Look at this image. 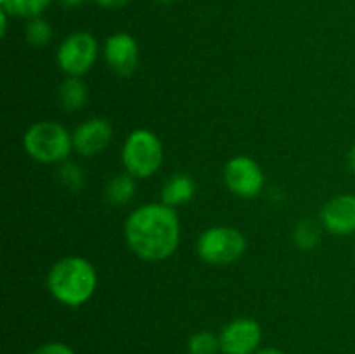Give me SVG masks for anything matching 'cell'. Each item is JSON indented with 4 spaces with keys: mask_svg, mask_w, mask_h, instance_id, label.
<instances>
[{
    "mask_svg": "<svg viewBox=\"0 0 355 354\" xmlns=\"http://www.w3.org/2000/svg\"><path fill=\"white\" fill-rule=\"evenodd\" d=\"M125 238L135 255L159 262L172 255L180 242V224L175 210L165 203H148L135 208L125 222Z\"/></svg>",
    "mask_w": 355,
    "mask_h": 354,
    "instance_id": "obj_1",
    "label": "cell"
},
{
    "mask_svg": "<svg viewBox=\"0 0 355 354\" xmlns=\"http://www.w3.org/2000/svg\"><path fill=\"white\" fill-rule=\"evenodd\" d=\"M47 287L55 301L69 307H78L96 292V269L83 257H64L49 271Z\"/></svg>",
    "mask_w": 355,
    "mask_h": 354,
    "instance_id": "obj_2",
    "label": "cell"
},
{
    "mask_svg": "<svg viewBox=\"0 0 355 354\" xmlns=\"http://www.w3.org/2000/svg\"><path fill=\"white\" fill-rule=\"evenodd\" d=\"M24 149L40 163H59L68 158L73 148V135L55 121H37L26 130L23 139Z\"/></svg>",
    "mask_w": 355,
    "mask_h": 354,
    "instance_id": "obj_3",
    "label": "cell"
},
{
    "mask_svg": "<svg viewBox=\"0 0 355 354\" xmlns=\"http://www.w3.org/2000/svg\"><path fill=\"white\" fill-rule=\"evenodd\" d=\"M127 174L146 179L159 169L163 162V146L158 135L146 128H137L127 137L121 151Z\"/></svg>",
    "mask_w": 355,
    "mask_h": 354,
    "instance_id": "obj_4",
    "label": "cell"
},
{
    "mask_svg": "<svg viewBox=\"0 0 355 354\" xmlns=\"http://www.w3.org/2000/svg\"><path fill=\"white\" fill-rule=\"evenodd\" d=\"M246 248L243 233L229 226H215L201 233L198 239V253L201 259L215 266H227L238 260Z\"/></svg>",
    "mask_w": 355,
    "mask_h": 354,
    "instance_id": "obj_5",
    "label": "cell"
},
{
    "mask_svg": "<svg viewBox=\"0 0 355 354\" xmlns=\"http://www.w3.org/2000/svg\"><path fill=\"white\" fill-rule=\"evenodd\" d=\"M97 59V40L87 31H76L64 38L58 51V62L69 76L89 71Z\"/></svg>",
    "mask_w": 355,
    "mask_h": 354,
    "instance_id": "obj_6",
    "label": "cell"
},
{
    "mask_svg": "<svg viewBox=\"0 0 355 354\" xmlns=\"http://www.w3.org/2000/svg\"><path fill=\"white\" fill-rule=\"evenodd\" d=\"M224 180L229 189L243 198H253L262 191L263 172L250 156H234L224 167Z\"/></svg>",
    "mask_w": 355,
    "mask_h": 354,
    "instance_id": "obj_7",
    "label": "cell"
},
{
    "mask_svg": "<svg viewBox=\"0 0 355 354\" xmlns=\"http://www.w3.org/2000/svg\"><path fill=\"white\" fill-rule=\"evenodd\" d=\"M218 339L224 354H255L262 342V328L255 319L239 318L225 325Z\"/></svg>",
    "mask_w": 355,
    "mask_h": 354,
    "instance_id": "obj_8",
    "label": "cell"
},
{
    "mask_svg": "<svg viewBox=\"0 0 355 354\" xmlns=\"http://www.w3.org/2000/svg\"><path fill=\"white\" fill-rule=\"evenodd\" d=\"M113 139V127L106 118H90L73 132V148L83 156L103 153Z\"/></svg>",
    "mask_w": 355,
    "mask_h": 354,
    "instance_id": "obj_9",
    "label": "cell"
},
{
    "mask_svg": "<svg viewBox=\"0 0 355 354\" xmlns=\"http://www.w3.org/2000/svg\"><path fill=\"white\" fill-rule=\"evenodd\" d=\"M104 56L113 71L128 76L139 65V45L128 33H114L106 40Z\"/></svg>",
    "mask_w": 355,
    "mask_h": 354,
    "instance_id": "obj_10",
    "label": "cell"
},
{
    "mask_svg": "<svg viewBox=\"0 0 355 354\" xmlns=\"http://www.w3.org/2000/svg\"><path fill=\"white\" fill-rule=\"evenodd\" d=\"M324 228L338 236L352 235L355 231V196L342 194L324 205L321 212Z\"/></svg>",
    "mask_w": 355,
    "mask_h": 354,
    "instance_id": "obj_11",
    "label": "cell"
},
{
    "mask_svg": "<svg viewBox=\"0 0 355 354\" xmlns=\"http://www.w3.org/2000/svg\"><path fill=\"white\" fill-rule=\"evenodd\" d=\"M194 193H196V184H194L193 177L187 174H173L162 189V203L166 207H180V205L187 203L193 200Z\"/></svg>",
    "mask_w": 355,
    "mask_h": 354,
    "instance_id": "obj_12",
    "label": "cell"
},
{
    "mask_svg": "<svg viewBox=\"0 0 355 354\" xmlns=\"http://www.w3.org/2000/svg\"><path fill=\"white\" fill-rule=\"evenodd\" d=\"M89 90L80 76H68L59 87V103L66 111H76L85 106Z\"/></svg>",
    "mask_w": 355,
    "mask_h": 354,
    "instance_id": "obj_13",
    "label": "cell"
},
{
    "mask_svg": "<svg viewBox=\"0 0 355 354\" xmlns=\"http://www.w3.org/2000/svg\"><path fill=\"white\" fill-rule=\"evenodd\" d=\"M135 177L130 174H118L106 184V200L114 207L128 203L135 193Z\"/></svg>",
    "mask_w": 355,
    "mask_h": 354,
    "instance_id": "obj_14",
    "label": "cell"
},
{
    "mask_svg": "<svg viewBox=\"0 0 355 354\" xmlns=\"http://www.w3.org/2000/svg\"><path fill=\"white\" fill-rule=\"evenodd\" d=\"M51 0H0L2 10H6L10 16H21V17H38Z\"/></svg>",
    "mask_w": 355,
    "mask_h": 354,
    "instance_id": "obj_15",
    "label": "cell"
},
{
    "mask_svg": "<svg viewBox=\"0 0 355 354\" xmlns=\"http://www.w3.org/2000/svg\"><path fill=\"white\" fill-rule=\"evenodd\" d=\"M295 243L298 245V248L302 250H312L321 239V231H319V226L315 224L311 219H305L300 224L297 226L293 235Z\"/></svg>",
    "mask_w": 355,
    "mask_h": 354,
    "instance_id": "obj_16",
    "label": "cell"
},
{
    "mask_svg": "<svg viewBox=\"0 0 355 354\" xmlns=\"http://www.w3.org/2000/svg\"><path fill=\"white\" fill-rule=\"evenodd\" d=\"M24 33H26V40L30 42L31 45H35V47H44V45H47L49 42H51L52 28L51 24L45 19H42V17H33V19L26 24Z\"/></svg>",
    "mask_w": 355,
    "mask_h": 354,
    "instance_id": "obj_17",
    "label": "cell"
},
{
    "mask_svg": "<svg viewBox=\"0 0 355 354\" xmlns=\"http://www.w3.org/2000/svg\"><path fill=\"white\" fill-rule=\"evenodd\" d=\"M191 354H217L220 351V339L210 332H198L187 342Z\"/></svg>",
    "mask_w": 355,
    "mask_h": 354,
    "instance_id": "obj_18",
    "label": "cell"
},
{
    "mask_svg": "<svg viewBox=\"0 0 355 354\" xmlns=\"http://www.w3.org/2000/svg\"><path fill=\"white\" fill-rule=\"evenodd\" d=\"M59 180H61L68 189L78 191L83 184V174L82 170H80V167L75 165V163H64V165L59 169Z\"/></svg>",
    "mask_w": 355,
    "mask_h": 354,
    "instance_id": "obj_19",
    "label": "cell"
},
{
    "mask_svg": "<svg viewBox=\"0 0 355 354\" xmlns=\"http://www.w3.org/2000/svg\"><path fill=\"white\" fill-rule=\"evenodd\" d=\"M31 354H75L69 346L62 342H49L35 349Z\"/></svg>",
    "mask_w": 355,
    "mask_h": 354,
    "instance_id": "obj_20",
    "label": "cell"
},
{
    "mask_svg": "<svg viewBox=\"0 0 355 354\" xmlns=\"http://www.w3.org/2000/svg\"><path fill=\"white\" fill-rule=\"evenodd\" d=\"M101 7H106V9H120L128 3V0H96Z\"/></svg>",
    "mask_w": 355,
    "mask_h": 354,
    "instance_id": "obj_21",
    "label": "cell"
},
{
    "mask_svg": "<svg viewBox=\"0 0 355 354\" xmlns=\"http://www.w3.org/2000/svg\"><path fill=\"white\" fill-rule=\"evenodd\" d=\"M83 2H85V0H61L62 6L68 7V9H73V7H80Z\"/></svg>",
    "mask_w": 355,
    "mask_h": 354,
    "instance_id": "obj_22",
    "label": "cell"
},
{
    "mask_svg": "<svg viewBox=\"0 0 355 354\" xmlns=\"http://www.w3.org/2000/svg\"><path fill=\"white\" fill-rule=\"evenodd\" d=\"M255 354H284V353H283V351L276 349V347H266V349L257 351Z\"/></svg>",
    "mask_w": 355,
    "mask_h": 354,
    "instance_id": "obj_23",
    "label": "cell"
},
{
    "mask_svg": "<svg viewBox=\"0 0 355 354\" xmlns=\"http://www.w3.org/2000/svg\"><path fill=\"white\" fill-rule=\"evenodd\" d=\"M350 167H352V170L355 172V146L352 151H350Z\"/></svg>",
    "mask_w": 355,
    "mask_h": 354,
    "instance_id": "obj_24",
    "label": "cell"
},
{
    "mask_svg": "<svg viewBox=\"0 0 355 354\" xmlns=\"http://www.w3.org/2000/svg\"><path fill=\"white\" fill-rule=\"evenodd\" d=\"M158 2H163V3H170V2H173V0H158Z\"/></svg>",
    "mask_w": 355,
    "mask_h": 354,
    "instance_id": "obj_25",
    "label": "cell"
}]
</instances>
